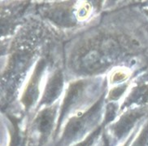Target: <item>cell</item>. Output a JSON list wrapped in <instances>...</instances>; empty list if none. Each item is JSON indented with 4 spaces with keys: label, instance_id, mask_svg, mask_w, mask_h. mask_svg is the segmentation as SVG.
<instances>
[{
    "label": "cell",
    "instance_id": "9c48e42d",
    "mask_svg": "<svg viewBox=\"0 0 148 146\" xmlns=\"http://www.w3.org/2000/svg\"><path fill=\"white\" fill-rule=\"evenodd\" d=\"M148 107V77L138 81L127 93L120 105V114L135 108Z\"/></svg>",
    "mask_w": 148,
    "mask_h": 146
},
{
    "label": "cell",
    "instance_id": "7a4b0ae2",
    "mask_svg": "<svg viewBox=\"0 0 148 146\" xmlns=\"http://www.w3.org/2000/svg\"><path fill=\"white\" fill-rule=\"evenodd\" d=\"M102 87H105L103 83L95 79H78L70 83L60 106L55 138L59 137L68 117L87 109L99 99L105 92L102 91Z\"/></svg>",
    "mask_w": 148,
    "mask_h": 146
},
{
    "label": "cell",
    "instance_id": "ba28073f",
    "mask_svg": "<svg viewBox=\"0 0 148 146\" xmlns=\"http://www.w3.org/2000/svg\"><path fill=\"white\" fill-rule=\"evenodd\" d=\"M64 87V78L61 70L57 69L49 76L42 93V96L37 105L36 110L54 105L60 98Z\"/></svg>",
    "mask_w": 148,
    "mask_h": 146
},
{
    "label": "cell",
    "instance_id": "6da1fadb",
    "mask_svg": "<svg viewBox=\"0 0 148 146\" xmlns=\"http://www.w3.org/2000/svg\"><path fill=\"white\" fill-rule=\"evenodd\" d=\"M130 52H134L130 35L98 33L78 43L69 62L78 75H99L124 54Z\"/></svg>",
    "mask_w": 148,
    "mask_h": 146
},
{
    "label": "cell",
    "instance_id": "8992f818",
    "mask_svg": "<svg viewBox=\"0 0 148 146\" xmlns=\"http://www.w3.org/2000/svg\"><path fill=\"white\" fill-rule=\"evenodd\" d=\"M148 118V107L135 108L121 114L117 120L108 126L107 133L116 145L119 142L126 140L134 129Z\"/></svg>",
    "mask_w": 148,
    "mask_h": 146
},
{
    "label": "cell",
    "instance_id": "7c38bea8",
    "mask_svg": "<svg viewBox=\"0 0 148 146\" xmlns=\"http://www.w3.org/2000/svg\"><path fill=\"white\" fill-rule=\"evenodd\" d=\"M129 87L128 83H124L121 84L116 85L109 91L107 96V100L108 102H116L123 96V95L126 92Z\"/></svg>",
    "mask_w": 148,
    "mask_h": 146
},
{
    "label": "cell",
    "instance_id": "9a60e30c",
    "mask_svg": "<svg viewBox=\"0 0 148 146\" xmlns=\"http://www.w3.org/2000/svg\"><path fill=\"white\" fill-rule=\"evenodd\" d=\"M143 12L144 14L146 15V17L148 18V8H145L143 10Z\"/></svg>",
    "mask_w": 148,
    "mask_h": 146
},
{
    "label": "cell",
    "instance_id": "30bf717a",
    "mask_svg": "<svg viewBox=\"0 0 148 146\" xmlns=\"http://www.w3.org/2000/svg\"><path fill=\"white\" fill-rule=\"evenodd\" d=\"M47 17L56 25L62 27H71L76 23L73 3L64 2L57 3L47 11Z\"/></svg>",
    "mask_w": 148,
    "mask_h": 146
},
{
    "label": "cell",
    "instance_id": "5b68a950",
    "mask_svg": "<svg viewBox=\"0 0 148 146\" xmlns=\"http://www.w3.org/2000/svg\"><path fill=\"white\" fill-rule=\"evenodd\" d=\"M34 55V49L29 44L20 45L12 51L2 74V83L9 87L8 92L13 91L12 87L15 91V87L24 80V76L31 66Z\"/></svg>",
    "mask_w": 148,
    "mask_h": 146
},
{
    "label": "cell",
    "instance_id": "277c9868",
    "mask_svg": "<svg viewBox=\"0 0 148 146\" xmlns=\"http://www.w3.org/2000/svg\"><path fill=\"white\" fill-rule=\"evenodd\" d=\"M59 102L43 107L38 111L29 123L28 140L34 146H47L51 137L55 138L59 115Z\"/></svg>",
    "mask_w": 148,
    "mask_h": 146
},
{
    "label": "cell",
    "instance_id": "8fae6325",
    "mask_svg": "<svg viewBox=\"0 0 148 146\" xmlns=\"http://www.w3.org/2000/svg\"><path fill=\"white\" fill-rule=\"evenodd\" d=\"M130 146H148V118L143 123L141 129Z\"/></svg>",
    "mask_w": 148,
    "mask_h": 146
},
{
    "label": "cell",
    "instance_id": "52a82bcc",
    "mask_svg": "<svg viewBox=\"0 0 148 146\" xmlns=\"http://www.w3.org/2000/svg\"><path fill=\"white\" fill-rule=\"evenodd\" d=\"M47 67V61L44 58H40L35 65L30 78L27 82L25 88L23 90L21 103L24 110L29 112L34 107L38 105V98L42 92L41 85Z\"/></svg>",
    "mask_w": 148,
    "mask_h": 146
},
{
    "label": "cell",
    "instance_id": "5bb4252c",
    "mask_svg": "<svg viewBox=\"0 0 148 146\" xmlns=\"http://www.w3.org/2000/svg\"><path fill=\"white\" fill-rule=\"evenodd\" d=\"M97 146H115L112 140H111V138L108 136V134L105 131V128L103 132H102L100 139H99L98 140Z\"/></svg>",
    "mask_w": 148,
    "mask_h": 146
},
{
    "label": "cell",
    "instance_id": "3957f363",
    "mask_svg": "<svg viewBox=\"0 0 148 146\" xmlns=\"http://www.w3.org/2000/svg\"><path fill=\"white\" fill-rule=\"evenodd\" d=\"M106 93L92 105L69 118L55 146H71L82 141L103 124Z\"/></svg>",
    "mask_w": 148,
    "mask_h": 146
},
{
    "label": "cell",
    "instance_id": "4fadbf2b",
    "mask_svg": "<svg viewBox=\"0 0 148 146\" xmlns=\"http://www.w3.org/2000/svg\"><path fill=\"white\" fill-rule=\"evenodd\" d=\"M104 128L105 127L103 126V124H102L100 127H99L93 132L90 133L87 137L85 138L82 141L77 142V143H76V144H74L71 146H93L95 142L98 141L101 133L103 132Z\"/></svg>",
    "mask_w": 148,
    "mask_h": 146
}]
</instances>
